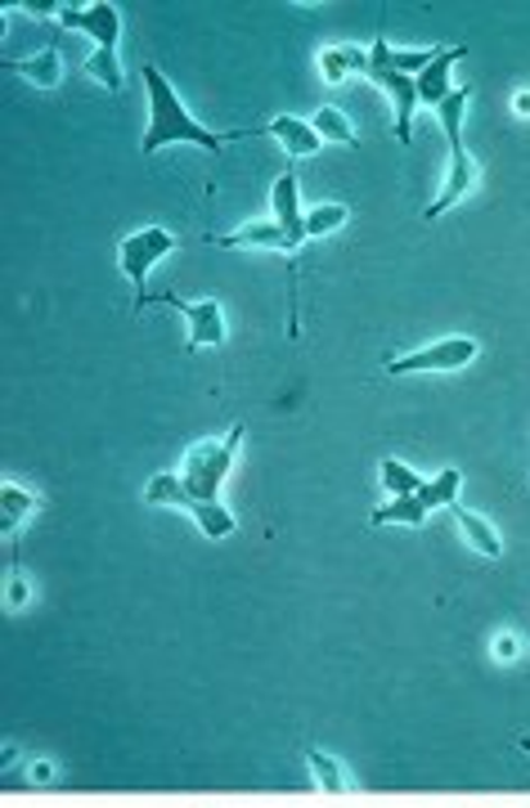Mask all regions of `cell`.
I'll return each mask as SVG.
<instances>
[{"label": "cell", "mask_w": 530, "mask_h": 808, "mask_svg": "<svg viewBox=\"0 0 530 808\" xmlns=\"http://www.w3.org/2000/svg\"><path fill=\"white\" fill-rule=\"evenodd\" d=\"M243 445V422H234L225 441H202L185 454V467L172 477V472H157L149 485H144V499L149 503H176V507H189L198 530L208 539H225L234 530V513L221 503V485L234 467V454Z\"/></svg>", "instance_id": "cell-1"}, {"label": "cell", "mask_w": 530, "mask_h": 808, "mask_svg": "<svg viewBox=\"0 0 530 808\" xmlns=\"http://www.w3.org/2000/svg\"><path fill=\"white\" fill-rule=\"evenodd\" d=\"M140 77H144V86H149V131H144V144H140L144 157H153L157 149H167V144H198V149H208V153H221L229 140L261 136V126H257V131H252V126H243V131L216 136V131H208V126H202V121L180 104V95L172 91V81L162 77L153 63H144Z\"/></svg>", "instance_id": "cell-2"}, {"label": "cell", "mask_w": 530, "mask_h": 808, "mask_svg": "<svg viewBox=\"0 0 530 808\" xmlns=\"http://www.w3.org/2000/svg\"><path fill=\"white\" fill-rule=\"evenodd\" d=\"M468 91H455L450 99H445L440 108H436V117H440V131H445V140H450V172H445V185H440V198L423 211L427 221H436L440 211H450L472 185H476V162H472V153L463 149V136H459V126H463V108H468Z\"/></svg>", "instance_id": "cell-3"}, {"label": "cell", "mask_w": 530, "mask_h": 808, "mask_svg": "<svg viewBox=\"0 0 530 808\" xmlns=\"http://www.w3.org/2000/svg\"><path fill=\"white\" fill-rule=\"evenodd\" d=\"M459 485H463V477L455 472V467H445V472L436 477V481H423V490H414V494H404V499H396V503H382V507H374V526H387V522H400V526H419L432 507H455V499H459Z\"/></svg>", "instance_id": "cell-4"}, {"label": "cell", "mask_w": 530, "mask_h": 808, "mask_svg": "<svg viewBox=\"0 0 530 808\" xmlns=\"http://www.w3.org/2000/svg\"><path fill=\"white\" fill-rule=\"evenodd\" d=\"M176 247V234L172 230H162V225H149V230H136V234H127L121 238V274H127L131 283H136V306H149V292H144V279H149V270L167 257V251Z\"/></svg>", "instance_id": "cell-5"}, {"label": "cell", "mask_w": 530, "mask_h": 808, "mask_svg": "<svg viewBox=\"0 0 530 808\" xmlns=\"http://www.w3.org/2000/svg\"><path fill=\"white\" fill-rule=\"evenodd\" d=\"M476 337H440V342L423 347V351H410L400 360H387V377H404V373H450V368H463L476 360Z\"/></svg>", "instance_id": "cell-6"}, {"label": "cell", "mask_w": 530, "mask_h": 808, "mask_svg": "<svg viewBox=\"0 0 530 808\" xmlns=\"http://www.w3.org/2000/svg\"><path fill=\"white\" fill-rule=\"evenodd\" d=\"M157 302L176 306V311L189 319V347H193V351H198V347H221V342H225V315H221L216 302H180L176 292H162Z\"/></svg>", "instance_id": "cell-7"}, {"label": "cell", "mask_w": 530, "mask_h": 808, "mask_svg": "<svg viewBox=\"0 0 530 808\" xmlns=\"http://www.w3.org/2000/svg\"><path fill=\"white\" fill-rule=\"evenodd\" d=\"M369 77H374V86H382L391 95V104H396V136L410 144L414 113H419V86H414V77L410 72H391V68H374V63H369Z\"/></svg>", "instance_id": "cell-8"}, {"label": "cell", "mask_w": 530, "mask_h": 808, "mask_svg": "<svg viewBox=\"0 0 530 808\" xmlns=\"http://www.w3.org/2000/svg\"><path fill=\"white\" fill-rule=\"evenodd\" d=\"M59 23L63 27H76V32H91L99 40V50L117 55L121 14H117V5H108V0H99V5H81V10H59Z\"/></svg>", "instance_id": "cell-9"}, {"label": "cell", "mask_w": 530, "mask_h": 808, "mask_svg": "<svg viewBox=\"0 0 530 808\" xmlns=\"http://www.w3.org/2000/svg\"><path fill=\"white\" fill-rule=\"evenodd\" d=\"M455 59H463V46H436V59L414 77V86H419V108H432V113H436L445 99L455 95V86H450Z\"/></svg>", "instance_id": "cell-10"}, {"label": "cell", "mask_w": 530, "mask_h": 808, "mask_svg": "<svg viewBox=\"0 0 530 808\" xmlns=\"http://www.w3.org/2000/svg\"><path fill=\"white\" fill-rule=\"evenodd\" d=\"M274 225L288 234V243L293 247H302L306 243V230H302V221H306V211H302V198H297V176L293 172H283L279 180H274Z\"/></svg>", "instance_id": "cell-11"}, {"label": "cell", "mask_w": 530, "mask_h": 808, "mask_svg": "<svg viewBox=\"0 0 530 808\" xmlns=\"http://www.w3.org/2000/svg\"><path fill=\"white\" fill-rule=\"evenodd\" d=\"M216 247H261V251H279V257H293V243H288V234H283L274 221H261V225H243V230H234V234H221V238H212Z\"/></svg>", "instance_id": "cell-12"}, {"label": "cell", "mask_w": 530, "mask_h": 808, "mask_svg": "<svg viewBox=\"0 0 530 808\" xmlns=\"http://www.w3.org/2000/svg\"><path fill=\"white\" fill-rule=\"evenodd\" d=\"M261 136L279 140V144L288 149L293 157H306V153H315V149L323 144V140L315 136V126H310V121H302V117H288V113H283V117H274L270 126H261Z\"/></svg>", "instance_id": "cell-13"}, {"label": "cell", "mask_w": 530, "mask_h": 808, "mask_svg": "<svg viewBox=\"0 0 530 808\" xmlns=\"http://www.w3.org/2000/svg\"><path fill=\"white\" fill-rule=\"evenodd\" d=\"M351 72H369V55H360L351 46H329L319 55V77L329 81V86H338V81H346Z\"/></svg>", "instance_id": "cell-14"}, {"label": "cell", "mask_w": 530, "mask_h": 808, "mask_svg": "<svg viewBox=\"0 0 530 808\" xmlns=\"http://www.w3.org/2000/svg\"><path fill=\"white\" fill-rule=\"evenodd\" d=\"M455 522H459V530L468 535V543L481 552V558H499L504 552V539H499V530L485 522V517H476V513H468V507H455Z\"/></svg>", "instance_id": "cell-15"}, {"label": "cell", "mask_w": 530, "mask_h": 808, "mask_svg": "<svg viewBox=\"0 0 530 808\" xmlns=\"http://www.w3.org/2000/svg\"><path fill=\"white\" fill-rule=\"evenodd\" d=\"M346 221H351V207H342V202H319L315 211H306L302 230H306V238H319V234H333V230H342Z\"/></svg>", "instance_id": "cell-16"}, {"label": "cell", "mask_w": 530, "mask_h": 808, "mask_svg": "<svg viewBox=\"0 0 530 808\" xmlns=\"http://www.w3.org/2000/svg\"><path fill=\"white\" fill-rule=\"evenodd\" d=\"M32 507H36V499H32L23 485H14V481L0 485V517H5V530L23 526V522L32 517Z\"/></svg>", "instance_id": "cell-17"}, {"label": "cell", "mask_w": 530, "mask_h": 808, "mask_svg": "<svg viewBox=\"0 0 530 808\" xmlns=\"http://www.w3.org/2000/svg\"><path fill=\"white\" fill-rule=\"evenodd\" d=\"M310 126H315V136H319V140H333V144H351V149H360V136L351 131V121H346L338 108H319Z\"/></svg>", "instance_id": "cell-18"}, {"label": "cell", "mask_w": 530, "mask_h": 808, "mask_svg": "<svg viewBox=\"0 0 530 808\" xmlns=\"http://www.w3.org/2000/svg\"><path fill=\"white\" fill-rule=\"evenodd\" d=\"M378 477H382V485L396 494V499H404V494H414V490H423V477L414 472V467H404L400 458H382V467H378Z\"/></svg>", "instance_id": "cell-19"}, {"label": "cell", "mask_w": 530, "mask_h": 808, "mask_svg": "<svg viewBox=\"0 0 530 808\" xmlns=\"http://www.w3.org/2000/svg\"><path fill=\"white\" fill-rule=\"evenodd\" d=\"M86 72H91L95 81H104V91H121V68H117V55L95 50V55L86 59Z\"/></svg>", "instance_id": "cell-20"}, {"label": "cell", "mask_w": 530, "mask_h": 808, "mask_svg": "<svg viewBox=\"0 0 530 808\" xmlns=\"http://www.w3.org/2000/svg\"><path fill=\"white\" fill-rule=\"evenodd\" d=\"M10 68L27 72L36 81H46V86H55V81H59V59L55 55H40V59H27V63H10Z\"/></svg>", "instance_id": "cell-21"}, {"label": "cell", "mask_w": 530, "mask_h": 808, "mask_svg": "<svg viewBox=\"0 0 530 808\" xmlns=\"http://www.w3.org/2000/svg\"><path fill=\"white\" fill-rule=\"evenodd\" d=\"M10 607H23V584H19V579L10 584Z\"/></svg>", "instance_id": "cell-22"}, {"label": "cell", "mask_w": 530, "mask_h": 808, "mask_svg": "<svg viewBox=\"0 0 530 808\" xmlns=\"http://www.w3.org/2000/svg\"><path fill=\"white\" fill-rule=\"evenodd\" d=\"M517 113H521V117L530 113V95H517Z\"/></svg>", "instance_id": "cell-23"}]
</instances>
